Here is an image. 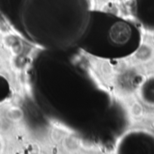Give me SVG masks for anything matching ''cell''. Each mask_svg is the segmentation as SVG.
I'll list each match as a JSON object with an SVG mask.
<instances>
[{"label": "cell", "mask_w": 154, "mask_h": 154, "mask_svg": "<svg viewBox=\"0 0 154 154\" xmlns=\"http://www.w3.org/2000/svg\"><path fill=\"white\" fill-rule=\"evenodd\" d=\"M141 33L131 22L109 13L90 12L79 45L88 53L104 59H121L137 51Z\"/></svg>", "instance_id": "6da1fadb"}, {"label": "cell", "mask_w": 154, "mask_h": 154, "mask_svg": "<svg viewBox=\"0 0 154 154\" xmlns=\"http://www.w3.org/2000/svg\"><path fill=\"white\" fill-rule=\"evenodd\" d=\"M135 17L148 29H154V0H133Z\"/></svg>", "instance_id": "7a4b0ae2"}]
</instances>
